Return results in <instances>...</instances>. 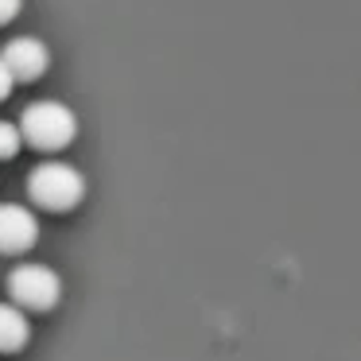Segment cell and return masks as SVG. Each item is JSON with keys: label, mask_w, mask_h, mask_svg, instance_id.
<instances>
[{"label": "cell", "mask_w": 361, "mask_h": 361, "mask_svg": "<svg viewBox=\"0 0 361 361\" xmlns=\"http://www.w3.org/2000/svg\"><path fill=\"white\" fill-rule=\"evenodd\" d=\"M20 8H24V0H0V24L16 20V16H20Z\"/></svg>", "instance_id": "obj_8"}, {"label": "cell", "mask_w": 361, "mask_h": 361, "mask_svg": "<svg viewBox=\"0 0 361 361\" xmlns=\"http://www.w3.org/2000/svg\"><path fill=\"white\" fill-rule=\"evenodd\" d=\"M8 291L20 311H51L63 295V280L47 264H20L8 276Z\"/></svg>", "instance_id": "obj_3"}, {"label": "cell", "mask_w": 361, "mask_h": 361, "mask_svg": "<svg viewBox=\"0 0 361 361\" xmlns=\"http://www.w3.org/2000/svg\"><path fill=\"white\" fill-rule=\"evenodd\" d=\"M39 237V221L27 206L4 202L0 206V252H27Z\"/></svg>", "instance_id": "obj_5"}, {"label": "cell", "mask_w": 361, "mask_h": 361, "mask_svg": "<svg viewBox=\"0 0 361 361\" xmlns=\"http://www.w3.org/2000/svg\"><path fill=\"white\" fill-rule=\"evenodd\" d=\"M12 86H16V78H12V74H8V66L0 63V102H4V97L12 94Z\"/></svg>", "instance_id": "obj_9"}, {"label": "cell", "mask_w": 361, "mask_h": 361, "mask_svg": "<svg viewBox=\"0 0 361 361\" xmlns=\"http://www.w3.org/2000/svg\"><path fill=\"white\" fill-rule=\"evenodd\" d=\"M20 136L43 152H59L78 136V117L63 102H32L20 117Z\"/></svg>", "instance_id": "obj_2"}, {"label": "cell", "mask_w": 361, "mask_h": 361, "mask_svg": "<svg viewBox=\"0 0 361 361\" xmlns=\"http://www.w3.org/2000/svg\"><path fill=\"white\" fill-rule=\"evenodd\" d=\"M27 195L43 210H55V214L74 210L86 198V175L78 167L63 164V159H51V164H39L27 175Z\"/></svg>", "instance_id": "obj_1"}, {"label": "cell", "mask_w": 361, "mask_h": 361, "mask_svg": "<svg viewBox=\"0 0 361 361\" xmlns=\"http://www.w3.org/2000/svg\"><path fill=\"white\" fill-rule=\"evenodd\" d=\"M20 148H24L20 125H12V121H0V159H12Z\"/></svg>", "instance_id": "obj_7"}, {"label": "cell", "mask_w": 361, "mask_h": 361, "mask_svg": "<svg viewBox=\"0 0 361 361\" xmlns=\"http://www.w3.org/2000/svg\"><path fill=\"white\" fill-rule=\"evenodd\" d=\"M0 63L8 66V74L16 82H35V78H43V74H47L51 51H47V43L32 39V35H20V39H12L8 47H4Z\"/></svg>", "instance_id": "obj_4"}, {"label": "cell", "mask_w": 361, "mask_h": 361, "mask_svg": "<svg viewBox=\"0 0 361 361\" xmlns=\"http://www.w3.org/2000/svg\"><path fill=\"white\" fill-rule=\"evenodd\" d=\"M32 326H27V314L16 303H0V353H16L27 345Z\"/></svg>", "instance_id": "obj_6"}]
</instances>
